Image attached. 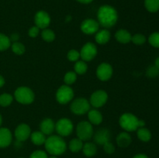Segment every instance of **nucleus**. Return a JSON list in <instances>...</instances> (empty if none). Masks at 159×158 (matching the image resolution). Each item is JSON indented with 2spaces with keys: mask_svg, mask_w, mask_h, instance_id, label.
<instances>
[{
  "mask_svg": "<svg viewBox=\"0 0 159 158\" xmlns=\"http://www.w3.org/2000/svg\"><path fill=\"white\" fill-rule=\"evenodd\" d=\"M14 98L19 103L23 105H30L34 102L35 94L30 88L22 86L16 90L14 92Z\"/></svg>",
  "mask_w": 159,
  "mask_h": 158,
  "instance_id": "4",
  "label": "nucleus"
},
{
  "mask_svg": "<svg viewBox=\"0 0 159 158\" xmlns=\"http://www.w3.org/2000/svg\"><path fill=\"white\" fill-rule=\"evenodd\" d=\"M97 47L93 43L89 42L82 46L80 52V57L85 62L91 61L97 54Z\"/></svg>",
  "mask_w": 159,
  "mask_h": 158,
  "instance_id": "9",
  "label": "nucleus"
},
{
  "mask_svg": "<svg viewBox=\"0 0 159 158\" xmlns=\"http://www.w3.org/2000/svg\"><path fill=\"white\" fill-rule=\"evenodd\" d=\"M119 123L121 128L126 132L136 131L138 128L144 127L145 122L144 120L138 119L136 116L132 113H124L120 116Z\"/></svg>",
  "mask_w": 159,
  "mask_h": 158,
  "instance_id": "3",
  "label": "nucleus"
},
{
  "mask_svg": "<svg viewBox=\"0 0 159 158\" xmlns=\"http://www.w3.org/2000/svg\"><path fill=\"white\" fill-rule=\"evenodd\" d=\"M155 66L156 67V68H158L159 69V57L155 60Z\"/></svg>",
  "mask_w": 159,
  "mask_h": 158,
  "instance_id": "44",
  "label": "nucleus"
},
{
  "mask_svg": "<svg viewBox=\"0 0 159 158\" xmlns=\"http://www.w3.org/2000/svg\"><path fill=\"white\" fill-rule=\"evenodd\" d=\"M77 80V74L75 71H68L64 77V81L65 85H70L74 84Z\"/></svg>",
  "mask_w": 159,
  "mask_h": 158,
  "instance_id": "31",
  "label": "nucleus"
},
{
  "mask_svg": "<svg viewBox=\"0 0 159 158\" xmlns=\"http://www.w3.org/2000/svg\"><path fill=\"white\" fill-rule=\"evenodd\" d=\"M67 57L71 62H76L80 57V53L76 50H71L67 54Z\"/></svg>",
  "mask_w": 159,
  "mask_h": 158,
  "instance_id": "35",
  "label": "nucleus"
},
{
  "mask_svg": "<svg viewBox=\"0 0 159 158\" xmlns=\"http://www.w3.org/2000/svg\"><path fill=\"white\" fill-rule=\"evenodd\" d=\"M131 42L136 45H142L146 42V37L141 33H137L132 36Z\"/></svg>",
  "mask_w": 159,
  "mask_h": 158,
  "instance_id": "34",
  "label": "nucleus"
},
{
  "mask_svg": "<svg viewBox=\"0 0 159 158\" xmlns=\"http://www.w3.org/2000/svg\"><path fill=\"white\" fill-rule=\"evenodd\" d=\"M2 116L0 115V126H1L2 125Z\"/></svg>",
  "mask_w": 159,
  "mask_h": 158,
  "instance_id": "45",
  "label": "nucleus"
},
{
  "mask_svg": "<svg viewBox=\"0 0 159 158\" xmlns=\"http://www.w3.org/2000/svg\"><path fill=\"white\" fill-rule=\"evenodd\" d=\"M76 134L79 139L82 141L89 140L93 136V124L88 121H82L76 127Z\"/></svg>",
  "mask_w": 159,
  "mask_h": 158,
  "instance_id": "5",
  "label": "nucleus"
},
{
  "mask_svg": "<svg viewBox=\"0 0 159 158\" xmlns=\"http://www.w3.org/2000/svg\"><path fill=\"white\" fill-rule=\"evenodd\" d=\"M30 127L26 123L20 124L15 129V136L18 142H24L30 136Z\"/></svg>",
  "mask_w": 159,
  "mask_h": 158,
  "instance_id": "14",
  "label": "nucleus"
},
{
  "mask_svg": "<svg viewBox=\"0 0 159 158\" xmlns=\"http://www.w3.org/2000/svg\"><path fill=\"white\" fill-rule=\"evenodd\" d=\"M88 118L89 122L93 125H99L102 122V115L97 109H90L88 112Z\"/></svg>",
  "mask_w": 159,
  "mask_h": 158,
  "instance_id": "21",
  "label": "nucleus"
},
{
  "mask_svg": "<svg viewBox=\"0 0 159 158\" xmlns=\"http://www.w3.org/2000/svg\"><path fill=\"white\" fill-rule=\"evenodd\" d=\"M103 150L108 154H112V153H114L115 151V147L112 143H110V141L107 143H106L103 145Z\"/></svg>",
  "mask_w": 159,
  "mask_h": 158,
  "instance_id": "38",
  "label": "nucleus"
},
{
  "mask_svg": "<svg viewBox=\"0 0 159 158\" xmlns=\"http://www.w3.org/2000/svg\"><path fill=\"white\" fill-rule=\"evenodd\" d=\"M108 94L103 90H97L92 94L89 103L95 108H100L107 103Z\"/></svg>",
  "mask_w": 159,
  "mask_h": 158,
  "instance_id": "10",
  "label": "nucleus"
},
{
  "mask_svg": "<svg viewBox=\"0 0 159 158\" xmlns=\"http://www.w3.org/2000/svg\"><path fill=\"white\" fill-rule=\"evenodd\" d=\"M98 23L100 26L107 28H111L118 20L117 11L113 6L104 5L99 9L97 12Z\"/></svg>",
  "mask_w": 159,
  "mask_h": 158,
  "instance_id": "1",
  "label": "nucleus"
},
{
  "mask_svg": "<svg viewBox=\"0 0 159 158\" xmlns=\"http://www.w3.org/2000/svg\"><path fill=\"white\" fill-rule=\"evenodd\" d=\"M12 140V133L8 128H0V148L9 147Z\"/></svg>",
  "mask_w": 159,
  "mask_h": 158,
  "instance_id": "16",
  "label": "nucleus"
},
{
  "mask_svg": "<svg viewBox=\"0 0 159 158\" xmlns=\"http://www.w3.org/2000/svg\"><path fill=\"white\" fill-rule=\"evenodd\" d=\"M30 158H48L46 152L43 150H36L31 153Z\"/></svg>",
  "mask_w": 159,
  "mask_h": 158,
  "instance_id": "37",
  "label": "nucleus"
},
{
  "mask_svg": "<svg viewBox=\"0 0 159 158\" xmlns=\"http://www.w3.org/2000/svg\"><path fill=\"white\" fill-rule=\"evenodd\" d=\"M90 103L85 98H78L71 102L70 109L75 115H84L90 110Z\"/></svg>",
  "mask_w": 159,
  "mask_h": 158,
  "instance_id": "7",
  "label": "nucleus"
},
{
  "mask_svg": "<svg viewBox=\"0 0 159 158\" xmlns=\"http://www.w3.org/2000/svg\"><path fill=\"white\" fill-rule=\"evenodd\" d=\"M148 42L152 46L159 48V32L153 33L148 38Z\"/></svg>",
  "mask_w": 159,
  "mask_h": 158,
  "instance_id": "33",
  "label": "nucleus"
},
{
  "mask_svg": "<svg viewBox=\"0 0 159 158\" xmlns=\"http://www.w3.org/2000/svg\"><path fill=\"white\" fill-rule=\"evenodd\" d=\"M4 85H5L4 77H3L2 75H0V88H2Z\"/></svg>",
  "mask_w": 159,
  "mask_h": 158,
  "instance_id": "43",
  "label": "nucleus"
},
{
  "mask_svg": "<svg viewBox=\"0 0 159 158\" xmlns=\"http://www.w3.org/2000/svg\"><path fill=\"white\" fill-rule=\"evenodd\" d=\"M11 46V41L9 37L3 33H0V51L9 49Z\"/></svg>",
  "mask_w": 159,
  "mask_h": 158,
  "instance_id": "29",
  "label": "nucleus"
},
{
  "mask_svg": "<svg viewBox=\"0 0 159 158\" xmlns=\"http://www.w3.org/2000/svg\"><path fill=\"white\" fill-rule=\"evenodd\" d=\"M46 135L43 134L41 131H36L30 134L31 141L34 144L37 146H40L42 144H44L46 141Z\"/></svg>",
  "mask_w": 159,
  "mask_h": 158,
  "instance_id": "22",
  "label": "nucleus"
},
{
  "mask_svg": "<svg viewBox=\"0 0 159 158\" xmlns=\"http://www.w3.org/2000/svg\"><path fill=\"white\" fill-rule=\"evenodd\" d=\"M93 137H94V141L96 143L103 146L106 143L110 141L111 134L108 129L102 128L96 131L95 134H93Z\"/></svg>",
  "mask_w": 159,
  "mask_h": 158,
  "instance_id": "15",
  "label": "nucleus"
},
{
  "mask_svg": "<svg viewBox=\"0 0 159 158\" xmlns=\"http://www.w3.org/2000/svg\"><path fill=\"white\" fill-rule=\"evenodd\" d=\"M13 100V97L10 94L4 93L0 95V105L2 107H7L11 105Z\"/></svg>",
  "mask_w": 159,
  "mask_h": 158,
  "instance_id": "32",
  "label": "nucleus"
},
{
  "mask_svg": "<svg viewBox=\"0 0 159 158\" xmlns=\"http://www.w3.org/2000/svg\"><path fill=\"white\" fill-rule=\"evenodd\" d=\"M11 48H12V52L14 54H17V55H22V54H24L25 50H26L25 46L20 42H14V43H12Z\"/></svg>",
  "mask_w": 159,
  "mask_h": 158,
  "instance_id": "30",
  "label": "nucleus"
},
{
  "mask_svg": "<svg viewBox=\"0 0 159 158\" xmlns=\"http://www.w3.org/2000/svg\"><path fill=\"white\" fill-rule=\"evenodd\" d=\"M9 39H10V41L13 42V43L14 42H18L19 39H20V35L18 33H12L11 37H9Z\"/></svg>",
  "mask_w": 159,
  "mask_h": 158,
  "instance_id": "40",
  "label": "nucleus"
},
{
  "mask_svg": "<svg viewBox=\"0 0 159 158\" xmlns=\"http://www.w3.org/2000/svg\"><path fill=\"white\" fill-rule=\"evenodd\" d=\"M113 70L111 65L108 63H102L96 69V76L102 81H107L111 78Z\"/></svg>",
  "mask_w": 159,
  "mask_h": 158,
  "instance_id": "11",
  "label": "nucleus"
},
{
  "mask_svg": "<svg viewBox=\"0 0 159 158\" xmlns=\"http://www.w3.org/2000/svg\"><path fill=\"white\" fill-rule=\"evenodd\" d=\"M45 149L50 154L59 156L63 154L67 149V145L63 138L57 135H51L44 143Z\"/></svg>",
  "mask_w": 159,
  "mask_h": 158,
  "instance_id": "2",
  "label": "nucleus"
},
{
  "mask_svg": "<svg viewBox=\"0 0 159 158\" xmlns=\"http://www.w3.org/2000/svg\"><path fill=\"white\" fill-rule=\"evenodd\" d=\"M144 6L150 12H156L159 10V0H144Z\"/></svg>",
  "mask_w": 159,
  "mask_h": 158,
  "instance_id": "27",
  "label": "nucleus"
},
{
  "mask_svg": "<svg viewBox=\"0 0 159 158\" xmlns=\"http://www.w3.org/2000/svg\"><path fill=\"white\" fill-rule=\"evenodd\" d=\"M131 136L129 135V133L127 132H122L116 137L117 145L120 147H123V148H125V147H128L131 143Z\"/></svg>",
  "mask_w": 159,
  "mask_h": 158,
  "instance_id": "20",
  "label": "nucleus"
},
{
  "mask_svg": "<svg viewBox=\"0 0 159 158\" xmlns=\"http://www.w3.org/2000/svg\"><path fill=\"white\" fill-rule=\"evenodd\" d=\"M41 37L44 41L51 43V42L54 41V39H55V33H54L52 29L46 28V29H43V31H42Z\"/></svg>",
  "mask_w": 159,
  "mask_h": 158,
  "instance_id": "28",
  "label": "nucleus"
},
{
  "mask_svg": "<svg viewBox=\"0 0 159 158\" xmlns=\"http://www.w3.org/2000/svg\"><path fill=\"white\" fill-rule=\"evenodd\" d=\"M73 125L72 122L69 119L67 118H62L59 119L55 123V130L57 133L58 136H68L71 134L73 132Z\"/></svg>",
  "mask_w": 159,
  "mask_h": 158,
  "instance_id": "8",
  "label": "nucleus"
},
{
  "mask_svg": "<svg viewBox=\"0 0 159 158\" xmlns=\"http://www.w3.org/2000/svg\"><path fill=\"white\" fill-rule=\"evenodd\" d=\"M68 147H69L70 150L71 152H73V153H78L81 150H82L83 142L80 139H79V138H75V139H72L70 141Z\"/></svg>",
  "mask_w": 159,
  "mask_h": 158,
  "instance_id": "25",
  "label": "nucleus"
},
{
  "mask_svg": "<svg viewBox=\"0 0 159 158\" xmlns=\"http://www.w3.org/2000/svg\"><path fill=\"white\" fill-rule=\"evenodd\" d=\"M49 158H57V157L56 156H51V157H49Z\"/></svg>",
  "mask_w": 159,
  "mask_h": 158,
  "instance_id": "46",
  "label": "nucleus"
},
{
  "mask_svg": "<svg viewBox=\"0 0 159 158\" xmlns=\"http://www.w3.org/2000/svg\"><path fill=\"white\" fill-rule=\"evenodd\" d=\"M74 98V91L69 85H61L56 92V99L61 105H66Z\"/></svg>",
  "mask_w": 159,
  "mask_h": 158,
  "instance_id": "6",
  "label": "nucleus"
},
{
  "mask_svg": "<svg viewBox=\"0 0 159 158\" xmlns=\"http://www.w3.org/2000/svg\"><path fill=\"white\" fill-rule=\"evenodd\" d=\"M99 23L93 19L85 20L81 24V30L82 31V33L87 34V35L96 33L99 31Z\"/></svg>",
  "mask_w": 159,
  "mask_h": 158,
  "instance_id": "13",
  "label": "nucleus"
},
{
  "mask_svg": "<svg viewBox=\"0 0 159 158\" xmlns=\"http://www.w3.org/2000/svg\"><path fill=\"white\" fill-rule=\"evenodd\" d=\"M34 23L39 29H44L49 26L51 23V17L45 11H38L34 16Z\"/></svg>",
  "mask_w": 159,
  "mask_h": 158,
  "instance_id": "12",
  "label": "nucleus"
},
{
  "mask_svg": "<svg viewBox=\"0 0 159 158\" xmlns=\"http://www.w3.org/2000/svg\"><path fill=\"white\" fill-rule=\"evenodd\" d=\"M115 38L119 43L126 44L131 41L132 36L127 29H120L117 30L115 33Z\"/></svg>",
  "mask_w": 159,
  "mask_h": 158,
  "instance_id": "18",
  "label": "nucleus"
},
{
  "mask_svg": "<svg viewBox=\"0 0 159 158\" xmlns=\"http://www.w3.org/2000/svg\"><path fill=\"white\" fill-rule=\"evenodd\" d=\"M39 33H40V29L37 26H34L29 29V31H28V35H29L30 37L35 38V37H37L38 36Z\"/></svg>",
  "mask_w": 159,
  "mask_h": 158,
  "instance_id": "39",
  "label": "nucleus"
},
{
  "mask_svg": "<svg viewBox=\"0 0 159 158\" xmlns=\"http://www.w3.org/2000/svg\"><path fill=\"white\" fill-rule=\"evenodd\" d=\"M133 158H148V156L144 153H139V154L135 155Z\"/></svg>",
  "mask_w": 159,
  "mask_h": 158,
  "instance_id": "41",
  "label": "nucleus"
},
{
  "mask_svg": "<svg viewBox=\"0 0 159 158\" xmlns=\"http://www.w3.org/2000/svg\"><path fill=\"white\" fill-rule=\"evenodd\" d=\"M82 151L85 156L88 157H91V156H95L97 153V147L93 143H85V144H83Z\"/></svg>",
  "mask_w": 159,
  "mask_h": 158,
  "instance_id": "23",
  "label": "nucleus"
},
{
  "mask_svg": "<svg viewBox=\"0 0 159 158\" xmlns=\"http://www.w3.org/2000/svg\"><path fill=\"white\" fill-rule=\"evenodd\" d=\"M159 74V69L154 65L149 67L147 71V75L150 77H155Z\"/></svg>",
  "mask_w": 159,
  "mask_h": 158,
  "instance_id": "36",
  "label": "nucleus"
},
{
  "mask_svg": "<svg viewBox=\"0 0 159 158\" xmlns=\"http://www.w3.org/2000/svg\"><path fill=\"white\" fill-rule=\"evenodd\" d=\"M74 69L76 74L82 75L86 73L87 70H88V65H87L86 62L84 60H78L75 64Z\"/></svg>",
  "mask_w": 159,
  "mask_h": 158,
  "instance_id": "26",
  "label": "nucleus"
},
{
  "mask_svg": "<svg viewBox=\"0 0 159 158\" xmlns=\"http://www.w3.org/2000/svg\"><path fill=\"white\" fill-rule=\"evenodd\" d=\"M76 1L79 2L81 3H83V4H89V3L92 2L93 0H76Z\"/></svg>",
  "mask_w": 159,
  "mask_h": 158,
  "instance_id": "42",
  "label": "nucleus"
},
{
  "mask_svg": "<svg viewBox=\"0 0 159 158\" xmlns=\"http://www.w3.org/2000/svg\"><path fill=\"white\" fill-rule=\"evenodd\" d=\"M110 37H111V33L110 31L107 29H103L96 33L95 40H96V43L102 45L108 43L110 40Z\"/></svg>",
  "mask_w": 159,
  "mask_h": 158,
  "instance_id": "19",
  "label": "nucleus"
},
{
  "mask_svg": "<svg viewBox=\"0 0 159 158\" xmlns=\"http://www.w3.org/2000/svg\"><path fill=\"white\" fill-rule=\"evenodd\" d=\"M40 131L44 135H49L51 136L53 132L55 130V123L54 121L50 118L43 119L40 125Z\"/></svg>",
  "mask_w": 159,
  "mask_h": 158,
  "instance_id": "17",
  "label": "nucleus"
},
{
  "mask_svg": "<svg viewBox=\"0 0 159 158\" xmlns=\"http://www.w3.org/2000/svg\"><path fill=\"white\" fill-rule=\"evenodd\" d=\"M137 130H138L137 135L140 140L143 141V142H148L152 139V133H151L150 130L148 129L145 127H141Z\"/></svg>",
  "mask_w": 159,
  "mask_h": 158,
  "instance_id": "24",
  "label": "nucleus"
}]
</instances>
